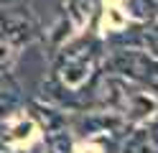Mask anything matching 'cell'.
<instances>
[{"instance_id": "cell-3", "label": "cell", "mask_w": 158, "mask_h": 153, "mask_svg": "<svg viewBox=\"0 0 158 153\" xmlns=\"http://www.w3.org/2000/svg\"><path fill=\"white\" fill-rule=\"evenodd\" d=\"M31 36H33V26H31V20H26V18H8L3 23V41L8 38L10 44L21 46Z\"/></svg>"}, {"instance_id": "cell-1", "label": "cell", "mask_w": 158, "mask_h": 153, "mask_svg": "<svg viewBox=\"0 0 158 153\" xmlns=\"http://www.w3.org/2000/svg\"><path fill=\"white\" fill-rule=\"evenodd\" d=\"M112 69L123 71L127 77H135L143 84L158 89V61L145 56V54H138V51H117L115 59H112Z\"/></svg>"}, {"instance_id": "cell-2", "label": "cell", "mask_w": 158, "mask_h": 153, "mask_svg": "<svg viewBox=\"0 0 158 153\" xmlns=\"http://www.w3.org/2000/svg\"><path fill=\"white\" fill-rule=\"evenodd\" d=\"M123 153H158V122L151 125V128L135 130L125 140Z\"/></svg>"}, {"instance_id": "cell-5", "label": "cell", "mask_w": 158, "mask_h": 153, "mask_svg": "<svg viewBox=\"0 0 158 153\" xmlns=\"http://www.w3.org/2000/svg\"><path fill=\"white\" fill-rule=\"evenodd\" d=\"M48 151L51 153H69V138L66 135H51L48 138Z\"/></svg>"}, {"instance_id": "cell-7", "label": "cell", "mask_w": 158, "mask_h": 153, "mask_svg": "<svg viewBox=\"0 0 158 153\" xmlns=\"http://www.w3.org/2000/svg\"><path fill=\"white\" fill-rule=\"evenodd\" d=\"M151 46H153V51H158V36H153V38H151Z\"/></svg>"}, {"instance_id": "cell-4", "label": "cell", "mask_w": 158, "mask_h": 153, "mask_svg": "<svg viewBox=\"0 0 158 153\" xmlns=\"http://www.w3.org/2000/svg\"><path fill=\"white\" fill-rule=\"evenodd\" d=\"M18 102V95H15V87L5 84V79H0V115H8Z\"/></svg>"}, {"instance_id": "cell-6", "label": "cell", "mask_w": 158, "mask_h": 153, "mask_svg": "<svg viewBox=\"0 0 158 153\" xmlns=\"http://www.w3.org/2000/svg\"><path fill=\"white\" fill-rule=\"evenodd\" d=\"M145 8H151V13H158V0H145Z\"/></svg>"}]
</instances>
